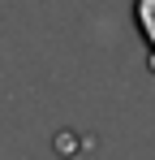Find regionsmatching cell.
Wrapping results in <instances>:
<instances>
[{
    "instance_id": "6da1fadb",
    "label": "cell",
    "mask_w": 155,
    "mask_h": 160,
    "mask_svg": "<svg viewBox=\"0 0 155 160\" xmlns=\"http://www.w3.org/2000/svg\"><path fill=\"white\" fill-rule=\"evenodd\" d=\"M134 18H138V30L151 48V74H155V0H134Z\"/></svg>"
}]
</instances>
